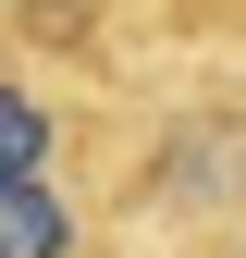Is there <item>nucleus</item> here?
Masks as SVG:
<instances>
[{
    "label": "nucleus",
    "mask_w": 246,
    "mask_h": 258,
    "mask_svg": "<svg viewBox=\"0 0 246 258\" xmlns=\"http://www.w3.org/2000/svg\"><path fill=\"white\" fill-rule=\"evenodd\" d=\"M99 197L136 234V258H160L184 234L246 209V61L234 49H184L160 74H123L99 111Z\"/></svg>",
    "instance_id": "obj_1"
},
{
    "label": "nucleus",
    "mask_w": 246,
    "mask_h": 258,
    "mask_svg": "<svg viewBox=\"0 0 246 258\" xmlns=\"http://www.w3.org/2000/svg\"><path fill=\"white\" fill-rule=\"evenodd\" d=\"M0 258H136V234L111 221L99 172H37L0 184Z\"/></svg>",
    "instance_id": "obj_3"
},
{
    "label": "nucleus",
    "mask_w": 246,
    "mask_h": 258,
    "mask_svg": "<svg viewBox=\"0 0 246 258\" xmlns=\"http://www.w3.org/2000/svg\"><path fill=\"white\" fill-rule=\"evenodd\" d=\"M99 111L111 86L61 74V61H37L0 25V184H37V172H86L99 160Z\"/></svg>",
    "instance_id": "obj_2"
},
{
    "label": "nucleus",
    "mask_w": 246,
    "mask_h": 258,
    "mask_svg": "<svg viewBox=\"0 0 246 258\" xmlns=\"http://www.w3.org/2000/svg\"><path fill=\"white\" fill-rule=\"evenodd\" d=\"M160 258H246V209L209 221V234H184V246H160Z\"/></svg>",
    "instance_id": "obj_4"
}]
</instances>
